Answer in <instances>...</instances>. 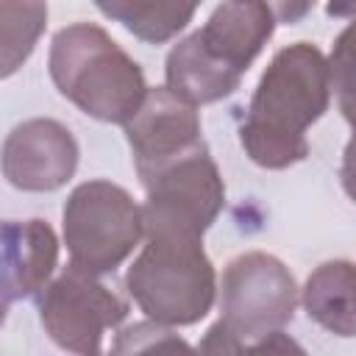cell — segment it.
Returning <instances> with one entry per match:
<instances>
[{"mask_svg":"<svg viewBox=\"0 0 356 356\" xmlns=\"http://www.w3.org/2000/svg\"><path fill=\"white\" fill-rule=\"evenodd\" d=\"M164 75H167V89L192 106L222 100L231 92H236L242 81V72H236L222 58H217L200 42L197 31L181 39L167 53Z\"/></svg>","mask_w":356,"mask_h":356,"instance_id":"12","label":"cell"},{"mask_svg":"<svg viewBox=\"0 0 356 356\" xmlns=\"http://www.w3.org/2000/svg\"><path fill=\"white\" fill-rule=\"evenodd\" d=\"M95 6L136 39L161 44L189 25L200 0H95Z\"/></svg>","mask_w":356,"mask_h":356,"instance_id":"14","label":"cell"},{"mask_svg":"<svg viewBox=\"0 0 356 356\" xmlns=\"http://www.w3.org/2000/svg\"><path fill=\"white\" fill-rule=\"evenodd\" d=\"M139 178L197 147L200 117L192 103L164 89H147L136 114L122 125Z\"/></svg>","mask_w":356,"mask_h":356,"instance_id":"9","label":"cell"},{"mask_svg":"<svg viewBox=\"0 0 356 356\" xmlns=\"http://www.w3.org/2000/svg\"><path fill=\"white\" fill-rule=\"evenodd\" d=\"M47 25V0H0V75H14Z\"/></svg>","mask_w":356,"mask_h":356,"instance_id":"15","label":"cell"},{"mask_svg":"<svg viewBox=\"0 0 356 356\" xmlns=\"http://www.w3.org/2000/svg\"><path fill=\"white\" fill-rule=\"evenodd\" d=\"M325 11H328V17H348V19H353L356 17V0H328V6H325Z\"/></svg>","mask_w":356,"mask_h":356,"instance_id":"20","label":"cell"},{"mask_svg":"<svg viewBox=\"0 0 356 356\" xmlns=\"http://www.w3.org/2000/svg\"><path fill=\"white\" fill-rule=\"evenodd\" d=\"M331 70L320 47L295 42L281 47L250 97L239 142L264 170H286L309 156L306 128L331 103Z\"/></svg>","mask_w":356,"mask_h":356,"instance_id":"1","label":"cell"},{"mask_svg":"<svg viewBox=\"0 0 356 356\" xmlns=\"http://www.w3.org/2000/svg\"><path fill=\"white\" fill-rule=\"evenodd\" d=\"M298 284L289 267L261 250L228 261L220 281V320L200 342L203 353H242L278 334L295 314Z\"/></svg>","mask_w":356,"mask_h":356,"instance_id":"3","label":"cell"},{"mask_svg":"<svg viewBox=\"0 0 356 356\" xmlns=\"http://www.w3.org/2000/svg\"><path fill=\"white\" fill-rule=\"evenodd\" d=\"M128 314V303L106 286L97 273L70 261L39 295V320L50 339L72 353H100L103 334L117 328Z\"/></svg>","mask_w":356,"mask_h":356,"instance_id":"7","label":"cell"},{"mask_svg":"<svg viewBox=\"0 0 356 356\" xmlns=\"http://www.w3.org/2000/svg\"><path fill=\"white\" fill-rule=\"evenodd\" d=\"M339 178H342V189H345V195L356 203V128H353V136H350L348 145H345L342 167H339Z\"/></svg>","mask_w":356,"mask_h":356,"instance_id":"19","label":"cell"},{"mask_svg":"<svg viewBox=\"0 0 356 356\" xmlns=\"http://www.w3.org/2000/svg\"><path fill=\"white\" fill-rule=\"evenodd\" d=\"M328 70H331V89L337 95L339 111L356 128V17L337 36L328 56Z\"/></svg>","mask_w":356,"mask_h":356,"instance_id":"16","label":"cell"},{"mask_svg":"<svg viewBox=\"0 0 356 356\" xmlns=\"http://www.w3.org/2000/svg\"><path fill=\"white\" fill-rule=\"evenodd\" d=\"M50 78L83 114L125 125L147 95L142 67L97 25L61 28L50 44Z\"/></svg>","mask_w":356,"mask_h":356,"instance_id":"2","label":"cell"},{"mask_svg":"<svg viewBox=\"0 0 356 356\" xmlns=\"http://www.w3.org/2000/svg\"><path fill=\"white\" fill-rule=\"evenodd\" d=\"M317 0H270L273 11H275V19L284 22V25H292V22H300L312 8H314Z\"/></svg>","mask_w":356,"mask_h":356,"instance_id":"18","label":"cell"},{"mask_svg":"<svg viewBox=\"0 0 356 356\" xmlns=\"http://www.w3.org/2000/svg\"><path fill=\"white\" fill-rule=\"evenodd\" d=\"M136 306L164 325L203 320L217 295V275L200 236L145 234V245L125 275Z\"/></svg>","mask_w":356,"mask_h":356,"instance_id":"4","label":"cell"},{"mask_svg":"<svg viewBox=\"0 0 356 356\" xmlns=\"http://www.w3.org/2000/svg\"><path fill=\"white\" fill-rule=\"evenodd\" d=\"M136 350H189V345L175 337L164 323H134L120 331L114 342V353H136Z\"/></svg>","mask_w":356,"mask_h":356,"instance_id":"17","label":"cell"},{"mask_svg":"<svg viewBox=\"0 0 356 356\" xmlns=\"http://www.w3.org/2000/svg\"><path fill=\"white\" fill-rule=\"evenodd\" d=\"M273 31L275 11L270 0H222L197 36L217 58L245 75Z\"/></svg>","mask_w":356,"mask_h":356,"instance_id":"11","label":"cell"},{"mask_svg":"<svg viewBox=\"0 0 356 356\" xmlns=\"http://www.w3.org/2000/svg\"><path fill=\"white\" fill-rule=\"evenodd\" d=\"M78 167V142L58 120L36 117L11 128L3 142V175L22 192L61 189Z\"/></svg>","mask_w":356,"mask_h":356,"instance_id":"8","label":"cell"},{"mask_svg":"<svg viewBox=\"0 0 356 356\" xmlns=\"http://www.w3.org/2000/svg\"><path fill=\"white\" fill-rule=\"evenodd\" d=\"M58 261V239L44 220L3 222V312L42 292Z\"/></svg>","mask_w":356,"mask_h":356,"instance_id":"10","label":"cell"},{"mask_svg":"<svg viewBox=\"0 0 356 356\" xmlns=\"http://www.w3.org/2000/svg\"><path fill=\"white\" fill-rule=\"evenodd\" d=\"M139 181L147 192L142 206L145 234L161 231L203 239L225 203V184L206 142Z\"/></svg>","mask_w":356,"mask_h":356,"instance_id":"6","label":"cell"},{"mask_svg":"<svg viewBox=\"0 0 356 356\" xmlns=\"http://www.w3.org/2000/svg\"><path fill=\"white\" fill-rule=\"evenodd\" d=\"M306 314L337 337H356V264L334 259L320 264L303 286Z\"/></svg>","mask_w":356,"mask_h":356,"instance_id":"13","label":"cell"},{"mask_svg":"<svg viewBox=\"0 0 356 356\" xmlns=\"http://www.w3.org/2000/svg\"><path fill=\"white\" fill-rule=\"evenodd\" d=\"M145 236L142 206L111 181H86L64 203V242L70 261L89 273H111Z\"/></svg>","mask_w":356,"mask_h":356,"instance_id":"5","label":"cell"}]
</instances>
